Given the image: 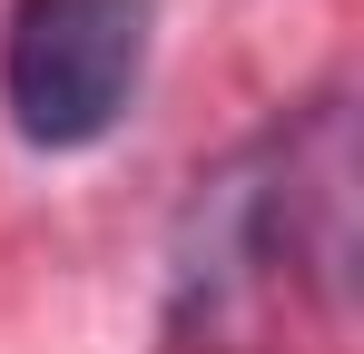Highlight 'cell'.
<instances>
[{
    "label": "cell",
    "instance_id": "cell-1",
    "mask_svg": "<svg viewBox=\"0 0 364 354\" xmlns=\"http://www.w3.org/2000/svg\"><path fill=\"white\" fill-rule=\"evenodd\" d=\"M148 69V0H20L0 40V99L30 148H99Z\"/></svg>",
    "mask_w": 364,
    "mask_h": 354
}]
</instances>
